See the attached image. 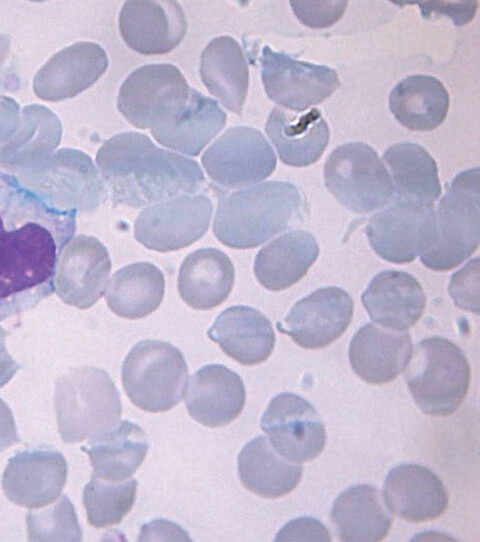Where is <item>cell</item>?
<instances>
[{"instance_id": "1", "label": "cell", "mask_w": 480, "mask_h": 542, "mask_svg": "<svg viewBox=\"0 0 480 542\" xmlns=\"http://www.w3.org/2000/svg\"><path fill=\"white\" fill-rule=\"evenodd\" d=\"M76 214L52 207L0 172V320L28 311L53 293Z\"/></svg>"}, {"instance_id": "2", "label": "cell", "mask_w": 480, "mask_h": 542, "mask_svg": "<svg viewBox=\"0 0 480 542\" xmlns=\"http://www.w3.org/2000/svg\"><path fill=\"white\" fill-rule=\"evenodd\" d=\"M96 164L114 205L150 206L196 194L205 182L196 161L161 149L145 134L133 131L105 141Z\"/></svg>"}, {"instance_id": "3", "label": "cell", "mask_w": 480, "mask_h": 542, "mask_svg": "<svg viewBox=\"0 0 480 542\" xmlns=\"http://www.w3.org/2000/svg\"><path fill=\"white\" fill-rule=\"evenodd\" d=\"M301 205L299 190L289 182L267 181L240 189L219 199L213 233L230 248H255L284 231Z\"/></svg>"}, {"instance_id": "4", "label": "cell", "mask_w": 480, "mask_h": 542, "mask_svg": "<svg viewBox=\"0 0 480 542\" xmlns=\"http://www.w3.org/2000/svg\"><path fill=\"white\" fill-rule=\"evenodd\" d=\"M58 431L64 443L92 439L120 420V394L109 374L97 367H79L55 384Z\"/></svg>"}, {"instance_id": "5", "label": "cell", "mask_w": 480, "mask_h": 542, "mask_svg": "<svg viewBox=\"0 0 480 542\" xmlns=\"http://www.w3.org/2000/svg\"><path fill=\"white\" fill-rule=\"evenodd\" d=\"M470 380L464 352L442 337L421 340L405 368V381L415 404L430 416L454 414L468 393Z\"/></svg>"}, {"instance_id": "6", "label": "cell", "mask_w": 480, "mask_h": 542, "mask_svg": "<svg viewBox=\"0 0 480 542\" xmlns=\"http://www.w3.org/2000/svg\"><path fill=\"white\" fill-rule=\"evenodd\" d=\"M480 178L477 167L456 175L435 209L434 244L420 256L434 271H448L463 263L478 248L480 239Z\"/></svg>"}, {"instance_id": "7", "label": "cell", "mask_w": 480, "mask_h": 542, "mask_svg": "<svg viewBox=\"0 0 480 542\" xmlns=\"http://www.w3.org/2000/svg\"><path fill=\"white\" fill-rule=\"evenodd\" d=\"M122 384L130 401L151 413L168 411L183 398L188 367L181 351L158 340H142L122 365Z\"/></svg>"}, {"instance_id": "8", "label": "cell", "mask_w": 480, "mask_h": 542, "mask_svg": "<svg viewBox=\"0 0 480 542\" xmlns=\"http://www.w3.org/2000/svg\"><path fill=\"white\" fill-rule=\"evenodd\" d=\"M330 193L350 211L369 213L394 200L391 176L376 151L361 142L335 148L324 164Z\"/></svg>"}, {"instance_id": "9", "label": "cell", "mask_w": 480, "mask_h": 542, "mask_svg": "<svg viewBox=\"0 0 480 542\" xmlns=\"http://www.w3.org/2000/svg\"><path fill=\"white\" fill-rule=\"evenodd\" d=\"M189 93L190 87L176 66L149 64L135 69L122 83L117 107L135 127L152 129L174 118Z\"/></svg>"}, {"instance_id": "10", "label": "cell", "mask_w": 480, "mask_h": 542, "mask_svg": "<svg viewBox=\"0 0 480 542\" xmlns=\"http://www.w3.org/2000/svg\"><path fill=\"white\" fill-rule=\"evenodd\" d=\"M394 204L370 217L365 228L369 244L382 259L405 264L434 244V203L394 199Z\"/></svg>"}, {"instance_id": "11", "label": "cell", "mask_w": 480, "mask_h": 542, "mask_svg": "<svg viewBox=\"0 0 480 542\" xmlns=\"http://www.w3.org/2000/svg\"><path fill=\"white\" fill-rule=\"evenodd\" d=\"M212 212L208 196L180 195L144 208L135 220L134 237L154 251L179 250L206 233Z\"/></svg>"}, {"instance_id": "12", "label": "cell", "mask_w": 480, "mask_h": 542, "mask_svg": "<svg viewBox=\"0 0 480 542\" xmlns=\"http://www.w3.org/2000/svg\"><path fill=\"white\" fill-rule=\"evenodd\" d=\"M276 163L275 153L262 133L247 126L228 129L202 156L209 178L228 189L266 179L275 170Z\"/></svg>"}, {"instance_id": "13", "label": "cell", "mask_w": 480, "mask_h": 542, "mask_svg": "<svg viewBox=\"0 0 480 542\" xmlns=\"http://www.w3.org/2000/svg\"><path fill=\"white\" fill-rule=\"evenodd\" d=\"M28 189L64 211H93L107 193L91 157L71 148L53 153Z\"/></svg>"}, {"instance_id": "14", "label": "cell", "mask_w": 480, "mask_h": 542, "mask_svg": "<svg viewBox=\"0 0 480 542\" xmlns=\"http://www.w3.org/2000/svg\"><path fill=\"white\" fill-rule=\"evenodd\" d=\"M274 451L290 462L315 459L326 443L325 426L303 397L283 392L271 399L261 422Z\"/></svg>"}, {"instance_id": "15", "label": "cell", "mask_w": 480, "mask_h": 542, "mask_svg": "<svg viewBox=\"0 0 480 542\" xmlns=\"http://www.w3.org/2000/svg\"><path fill=\"white\" fill-rule=\"evenodd\" d=\"M260 62L268 97L296 112L323 102L340 85L333 68L295 60L268 46L263 48Z\"/></svg>"}, {"instance_id": "16", "label": "cell", "mask_w": 480, "mask_h": 542, "mask_svg": "<svg viewBox=\"0 0 480 542\" xmlns=\"http://www.w3.org/2000/svg\"><path fill=\"white\" fill-rule=\"evenodd\" d=\"M61 136V122L54 112L43 105L25 106L17 129L0 146L1 173L28 189L60 144Z\"/></svg>"}, {"instance_id": "17", "label": "cell", "mask_w": 480, "mask_h": 542, "mask_svg": "<svg viewBox=\"0 0 480 542\" xmlns=\"http://www.w3.org/2000/svg\"><path fill=\"white\" fill-rule=\"evenodd\" d=\"M111 267L108 250L102 242L93 236L77 235L59 256L55 291L64 303L88 309L104 295Z\"/></svg>"}, {"instance_id": "18", "label": "cell", "mask_w": 480, "mask_h": 542, "mask_svg": "<svg viewBox=\"0 0 480 542\" xmlns=\"http://www.w3.org/2000/svg\"><path fill=\"white\" fill-rule=\"evenodd\" d=\"M353 300L343 289L323 287L297 301L277 329L305 349L324 348L349 327Z\"/></svg>"}, {"instance_id": "19", "label": "cell", "mask_w": 480, "mask_h": 542, "mask_svg": "<svg viewBox=\"0 0 480 542\" xmlns=\"http://www.w3.org/2000/svg\"><path fill=\"white\" fill-rule=\"evenodd\" d=\"M67 463L50 448L26 449L11 457L2 476V488L14 504L34 509L52 504L65 486Z\"/></svg>"}, {"instance_id": "20", "label": "cell", "mask_w": 480, "mask_h": 542, "mask_svg": "<svg viewBox=\"0 0 480 542\" xmlns=\"http://www.w3.org/2000/svg\"><path fill=\"white\" fill-rule=\"evenodd\" d=\"M119 29L124 42L143 55L172 51L183 40L187 21L176 1H126L119 15Z\"/></svg>"}, {"instance_id": "21", "label": "cell", "mask_w": 480, "mask_h": 542, "mask_svg": "<svg viewBox=\"0 0 480 542\" xmlns=\"http://www.w3.org/2000/svg\"><path fill=\"white\" fill-rule=\"evenodd\" d=\"M107 67V54L99 44L77 42L55 53L37 71L33 91L44 101L72 98L92 86Z\"/></svg>"}, {"instance_id": "22", "label": "cell", "mask_w": 480, "mask_h": 542, "mask_svg": "<svg viewBox=\"0 0 480 542\" xmlns=\"http://www.w3.org/2000/svg\"><path fill=\"white\" fill-rule=\"evenodd\" d=\"M383 499L390 512L411 523L440 518L449 507L442 480L420 464L403 463L388 473Z\"/></svg>"}, {"instance_id": "23", "label": "cell", "mask_w": 480, "mask_h": 542, "mask_svg": "<svg viewBox=\"0 0 480 542\" xmlns=\"http://www.w3.org/2000/svg\"><path fill=\"white\" fill-rule=\"evenodd\" d=\"M185 389V405L198 423L212 428L226 426L242 412L246 391L241 377L222 364L201 367Z\"/></svg>"}, {"instance_id": "24", "label": "cell", "mask_w": 480, "mask_h": 542, "mask_svg": "<svg viewBox=\"0 0 480 542\" xmlns=\"http://www.w3.org/2000/svg\"><path fill=\"white\" fill-rule=\"evenodd\" d=\"M361 300L373 322L394 331L413 327L426 306V295L418 280L407 272L394 269L374 276Z\"/></svg>"}, {"instance_id": "25", "label": "cell", "mask_w": 480, "mask_h": 542, "mask_svg": "<svg viewBox=\"0 0 480 542\" xmlns=\"http://www.w3.org/2000/svg\"><path fill=\"white\" fill-rule=\"evenodd\" d=\"M412 350V340L406 331L367 323L350 342L349 361L355 374L364 382L383 385L405 370Z\"/></svg>"}, {"instance_id": "26", "label": "cell", "mask_w": 480, "mask_h": 542, "mask_svg": "<svg viewBox=\"0 0 480 542\" xmlns=\"http://www.w3.org/2000/svg\"><path fill=\"white\" fill-rule=\"evenodd\" d=\"M207 335L226 355L245 366L268 359L276 340L270 320L244 305L231 306L220 313Z\"/></svg>"}, {"instance_id": "27", "label": "cell", "mask_w": 480, "mask_h": 542, "mask_svg": "<svg viewBox=\"0 0 480 542\" xmlns=\"http://www.w3.org/2000/svg\"><path fill=\"white\" fill-rule=\"evenodd\" d=\"M265 130L281 161L294 167L315 163L322 156L330 137L329 127L317 108L293 114L274 107Z\"/></svg>"}, {"instance_id": "28", "label": "cell", "mask_w": 480, "mask_h": 542, "mask_svg": "<svg viewBox=\"0 0 480 542\" xmlns=\"http://www.w3.org/2000/svg\"><path fill=\"white\" fill-rule=\"evenodd\" d=\"M234 279V265L226 253L216 248H201L183 260L178 274V292L193 309L209 310L228 298Z\"/></svg>"}, {"instance_id": "29", "label": "cell", "mask_w": 480, "mask_h": 542, "mask_svg": "<svg viewBox=\"0 0 480 542\" xmlns=\"http://www.w3.org/2000/svg\"><path fill=\"white\" fill-rule=\"evenodd\" d=\"M226 113L218 102L190 88L185 106L170 121L151 129L163 146L189 156H197L222 130Z\"/></svg>"}, {"instance_id": "30", "label": "cell", "mask_w": 480, "mask_h": 542, "mask_svg": "<svg viewBox=\"0 0 480 542\" xmlns=\"http://www.w3.org/2000/svg\"><path fill=\"white\" fill-rule=\"evenodd\" d=\"M318 255L319 246L311 233L303 230L288 232L259 250L254 274L266 289L284 290L307 274Z\"/></svg>"}, {"instance_id": "31", "label": "cell", "mask_w": 480, "mask_h": 542, "mask_svg": "<svg viewBox=\"0 0 480 542\" xmlns=\"http://www.w3.org/2000/svg\"><path fill=\"white\" fill-rule=\"evenodd\" d=\"M200 77L208 91L233 113L242 112L249 70L239 43L230 36L212 39L202 51Z\"/></svg>"}, {"instance_id": "32", "label": "cell", "mask_w": 480, "mask_h": 542, "mask_svg": "<svg viewBox=\"0 0 480 542\" xmlns=\"http://www.w3.org/2000/svg\"><path fill=\"white\" fill-rule=\"evenodd\" d=\"M149 448L144 430L130 421L89 440L81 450L89 456L94 476L111 482L131 477L143 463Z\"/></svg>"}, {"instance_id": "33", "label": "cell", "mask_w": 480, "mask_h": 542, "mask_svg": "<svg viewBox=\"0 0 480 542\" xmlns=\"http://www.w3.org/2000/svg\"><path fill=\"white\" fill-rule=\"evenodd\" d=\"M330 518L339 539L349 542L381 541L393 523L379 491L368 484H357L340 493Z\"/></svg>"}, {"instance_id": "34", "label": "cell", "mask_w": 480, "mask_h": 542, "mask_svg": "<svg viewBox=\"0 0 480 542\" xmlns=\"http://www.w3.org/2000/svg\"><path fill=\"white\" fill-rule=\"evenodd\" d=\"M389 108L395 119L414 131H431L445 120L449 94L442 82L431 75H411L390 92Z\"/></svg>"}, {"instance_id": "35", "label": "cell", "mask_w": 480, "mask_h": 542, "mask_svg": "<svg viewBox=\"0 0 480 542\" xmlns=\"http://www.w3.org/2000/svg\"><path fill=\"white\" fill-rule=\"evenodd\" d=\"M238 474L242 485L258 496L278 498L299 484L303 467L278 455L264 436L249 441L240 451Z\"/></svg>"}, {"instance_id": "36", "label": "cell", "mask_w": 480, "mask_h": 542, "mask_svg": "<svg viewBox=\"0 0 480 542\" xmlns=\"http://www.w3.org/2000/svg\"><path fill=\"white\" fill-rule=\"evenodd\" d=\"M106 302L119 317L137 320L154 312L165 292L161 270L150 262H135L117 270L108 282Z\"/></svg>"}, {"instance_id": "37", "label": "cell", "mask_w": 480, "mask_h": 542, "mask_svg": "<svg viewBox=\"0 0 480 542\" xmlns=\"http://www.w3.org/2000/svg\"><path fill=\"white\" fill-rule=\"evenodd\" d=\"M391 171L394 199L434 203L441 194L438 168L434 158L421 145L397 143L383 154Z\"/></svg>"}, {"instance_id": "38", "label": "cell", "mask_w": 480, "mask_h": 542, "mask_svg": "<svg viewBox=\"0 0 480 542\" xmlns=\"http://www.w3.org/2000/svg\"><path fill=\"white\" fill-rule=\"evenodd\" d=\"M136 491L135 479L111 482L92 475L82 498L88 523L97 529L119 524L132 509Z\"/></svg>"}, {"instance_id": "39", "label": "cell", "mask_w": 480, "mask_h": 542, "mask_svg": "<svg viewBox=\"0 0 480 542\" xmlns=\"http://www.w3.org/2000/svg\"><path fill=\"white\" fill-rule=\"evenodd\" d=\"M30 541H80L82 530L72 502L66 495L48 508L26 515Z\"/></svg>"}, {"instance_id": "40", "label": "cell", "mask_w": 480, "mask_h": 542, "mask_svg": "<svg viewBox=\"0 0 480 542\" xmlns=\"http://www.w3.org/2000/svg\"><path fill=\"white\" fill-rule=\"evenodd\" d=\"M449 294L455 305L468 312L479 314V258L476 257L453 273Z\"/></svg>"}, {"instance_id": "41", "label": "cell", "mask_w": 480, "mask_h": 542, "mask_svg": "<svg viewBox=\"0 0 480 542\" xmlns=\"http://www.w3.org/2000/svg\"><path fill=\"white\" fill-rule=\"evenodd\" d=\"M296 17L310 28L332 26L343 16L347 1H290Z\"/></svg>"}, {"instance_id": "42", "label": "cell", "mask_w": 480, "mask_h": 542, "mask_svg": "<svg viewBox=\"0 0 480 542\" xmlns=\"http://www.w3.org/2000/svg\"><path fill=\"white\" fill-rule=\"evenodd\" d=\"M330 541L329 530L319 520L301 517L288 522L277 534L276 541Z\"/></svg>"}, {"instance_id": "43", "label": "cell", "mask_w": 480, "mask_h": 542, "mask_svg": "<svg viewBox=\"0 0 480 542\" xmlns=\"http://www.w3.org/2000/svg\"><path fill=\"white\" fill-rule=\"evenodd\" d=\"M414 3L420 5L424 18H429L432 13L449 15L455 25H464L471 21L478 5V1Z\"/></svg>"}, {"instance_id": "44", "label": "cell", "mask_w": 480, "mask_h": 542, "mask_svg": "<svg viewBox=\"0 0 480 542\" xmlns=\"http://www.w3.org/2000/svg\"><path fill=\"white\" fill-rule=\"evenodd\" d=\"M20 116L19 104L11 97L0 96V146L15 132Z\"/></svg>"}, {"instance_id": "45", "label": "cell", "mask_w": 480, "mask_h": 542, "mask_svg": "<svg viewBox=\"0 0 480 542\" xmlns=\"http://www.w3.org/2000/svg\"><path fill=\"white\" fill-rule=\"evenodd\" d=\"M20 438L11 409L0 398V452L5 451L13 444L18 443Z\"/></svg>"}, {"instance_id": "46", "label": "cell", "mask_w": 480, "mask_h": 542, "mask_svg": "<svg viewBox=\"0 0 480 542\" xmlns=\"http://www.w3.org/2000/svg\"><path fill=\"white\" fill-rule=\"evenodd\" d=\"M6 336L7 332L0 326V388L6 385L21 367L6 348Z\"/></svg>"}, {"instance_id": "47", "label": "cell", "mask_w": 480, "mask_h": 542, "mask_svg": "<svg viewBox=\"0 0 480 542\" xmlns=\"http://www.w3.org/2000/svg\"><path fill=\"white\" fill-rule=\"evenodd\" d=\"M10 52V38L5 33H0V75L4 70Z\"/></svg>"}]
</instances>
